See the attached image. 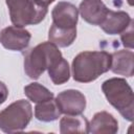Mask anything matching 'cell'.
<instances>
[{"instance_id":"cell-1","label":"cell","mask_w":134,"mask_h":134,"mask_svg":"<svg viewBox=\"0 0 134 134\" xmlns=\"http://www.w3.org/2000/svg\"><path fill=\"white\" fill-rule=\"evenodd\" d=\"M111 53L107 51H83L72 61V76L79 83H90L110 70Z\"/></svg>"},{"instance_id":"cell-2","label":"cell","mask_w":134,"mask_h":134,"mask_svg":"<svg viewBox=\"0 0 134 134\" xmlns=\"http://www.w3.org/2000/svg\"><path fill=\"white\" fill-rule=\"evenodd\" d=\"M102 90L107 100L127 120L134 117V95L129 83L121 77H111L102 85Z\"/></svg>"},{"instance_id":"cell-3","label":"cell","mask_w":134,"mask_h":134,"mask_svg":"<svg viewBox=\"0 0 134 134\" xmlns=\"http://www.w3.org/2000/svg\"><path fill=\"white\" fill-rule=\"evenodd\" d=\"M59 47L51 42H43L31 48L24 59V71L28 77L37 80L57 60L62 58Z\"/></svg>"},{"instance_id":"cell-4","label":"cell","mask_w":134,"mask_h":134,"mask_svg":"<svg viewBox=\"0 0 134 134\" xmlns=\"http://www.w3.org/2000/svg\"><path fill=\"white\" fill-rule=\"evenodd\" d=\"M10 21L15 26L36 25L44 20L47 7L35 0H5Z\"/></svg>"},{"instance_id":"cell-5","label":"cell","mask_w":134,"mask_h":134,"mask_svg":"<svg viewBox=\"0 0 134 134\" xmlns=\"http://www.w3.org/2000/svg\"><path fill=\"white\" fill-rule=\"evenodd\" d=\"M32 117V108L28 100L19 99L0 112V130L4 133L23 131Z\"/></svg>"},{"instance_id":"cell-6","label":"cell","mask_w":134,"mask_h":134,"mask_svg":"<svg viewBox=\"0 0 134 134\" xmlns=\"http://www.w3.org/2000/svg\"><path fill=\"white\" fill-rule=\"evenodd\" d=\"M55 102L61 110V113L65 115H77L82 114L86 108L85 95L74 89H68L62 91L55 97Z\"/></svg>"},{"instance_id":"cell-7","label":"cell","mask_w":134,"mask_h":134,"mask_svg":"<svg viewBox=\"0 0 134 134\" xmlns=\"http://www.w3.org/2000/svg\"><path fill=\"white\" fill-rule=\"evenodd\" d=\"M31 39L28 30L19 26H7L0 32V43L8 50L21 51L25 49Z\"/></svg>"},{"instance_id":"cell-8","label":"cell","mask_w":134,"mask_h":134,"mask_svg":"<svg viewBox=\"0 0 134 134\" xmlns=\"http://www.w3.org/2000/svg\"><path fill=\"white\" fill-rule=\"evenodd\" d=\"M52 25L59 28H76L79 19V9L70 2H59L51 12Z\"/></svg>"},{"instance_id":"cell-9","label":"cell","mask_w":134,"mask_h":134,"mask_svg":"<svg viewBox=\"0 0 134 134\" xmlns=\"http://www.w3.org/2000/svg\"><path fill=\"white\" fill-rule=\"evenodd\" d=\"M81 17L91 25H100L105 20L109 8L102 0H83L79 7Z\"/></svg>"},{"instance_id":"cell-10","label":"cell","mask_w":134,"mask_h":134,"mask_svg":"<svg viewBox=\"0 0 134 134\" xmlns=\"http://www.w3.org/2000/svg\"><path fill=\"white\" fill-rule=\"evenodd\" d=\"M118 131V121L106 111L94 114L88 125V133L92 134H115Z\"/></svg>"},{"instance_id":"cell-11","label":"cell","mask_w":134,"mask_h":134,"mask_svg":"<svg viewBox=\"0 0 134 134\" xmlns=\"http://www.w3.org/2000/svg\"><path fill=\"white\" fill-rule=\"evenodd\" d=\"M132 19L128 13L124 10H110L108 12L105 20L102 22L99 27L108 35L121 34L131 23Z\"/></svg>"},{"instance_id":"cell-12","label":"cell","mask_w":134,"mask_h":134,"mask_svg":"<svg viewBox=\"0 0 134 134\" xmlns=\"http://www.w3.org/2000/svg\"><path fill=\"white\" fill-rule=\"evenodd\" d=\"M112 62L110 69L118 75L127 77L133 76L134 73V53L132 50H118L111 54Z\"/></svg>"},{"instance_id":"cell-13","label":"cell","mask_w":134,"mask_h":134,"mask_svg":"<svg viewBox=\"0 0 134 134\" xmlns=\"http://www.w3.org/2000/svg\"><path fill=\"white\" fill-rule=\"evenodd\" d=\"M89 121L82 114L65 115L60 120V132L67 133H88Z\"/></svg>"},{"instance_id":"cell-14","label":"cell","mask_w":134,"mask_h":134,"mask_svg":"<svg viewBox=\"0 0 134 134\" xmlns=\"http://www.w3.org/2000/svg\"><path fill=\"white\" fill-rule=\"evenodd\" d=\"M35 116L38 120L49 122L57 120L61 116V110L55 99L50 98L41 103H38L35 107Z\"/></svg>"},{"instance_id":"cell-15","label":"cell","mask_w":134,"mask_h":134,"mask_svg":"<svg viewBox=\"0 0 134 134\" xmlns=\"http://www.w3.org/2000/svg\"><path fill=\"white\" fill-rule=\"evenodd\" d=\"M76 38V28L71 29H64L55 27L54 25H51L49 32H48V39L49 42L53 43L58 47H68L70 46Z\"/></svg>"},{"instance_id":"cell-16","label":"cell","mask_w":134,"mask_h":134,"mask_svg":"<svg viewBox=\"0 0 134 134\" xmlns=\"http://www.w3.org/2000/svg\"><path fill=\"white\" fill-rule=\"evenodd\" d=\"M48 74L50 80L54 85H62L66 83L70 77V68L68 62L62 57L51 64L48 69Z\"/></svg>"},{"instance_id":"cell-17","label":"cell","mask_w":134,"mask_h":134,"mask_svg":"<svg viewBox=\"0 0 134 134\" xmlns=\"http://www.w3.org/2000/svg\"><path fill=\"white\" fill-rule=\"evenodd\" d=\"M24 93L30 102L36 103V104L53 98V93L39 83H31L25 86Z\"/></svg>"},{"instance_id":"cell-18","label":"cell","mask_w":134,"mask_h":134,"mask_svg":"<svg viewBox=\"0 0 134 134\" xmlns=\"http://www.w3.org/2000/svg\"><path fill=\"white\" fill-rule=\"evenodd\" d=\"M120 40L122 42V45L126 48L133 49L134 44H133V20L129 24V26L120 34Z\"/></svg>"},{"instance_id":"cell-19","label":"cell","mask_w":134,"mask_h":134,"mask_svg":"<svg viewBox=\"0 0 134 134\" xmlns=\"http://www.w3.org/2000/svg\"><path fill=\"white\" fill-rule=\"evenodd\" d=\"M8 96V89L4 83L0 81V105L3 104Z\"/></svg>"},{"instance_id":"cell-20","label":"cell","mask_w":134,"mask_h":134,"mask_svg":"<svg viewBox=\"0 0 134 134\" xmlns=\"http://www.w3.org/2000/svg\"><path fill=\"white\" fill-rule=\"evenodd\" d=\"M35 1H37L38 3H40L41 5H43V6H48L50 3H52L54 0H35Z\"/></svg>"},{"instance_id":"cell-21","label":"cell","mask_w":134,"mask_h":134,"mask_svg":"<svg viewBox=\"0 0 134 134\" xmlns=\"http://www.w3.org/2000/svg\"><path fill=\"white\" fill-rule=\"evenodd\" d=\"M128 1V3L130 4V5H133V2H132V0H127Z\"/></svg>"}]
</instances>
